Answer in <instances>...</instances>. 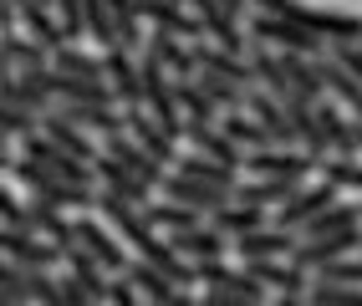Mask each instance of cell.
<instances>
[{"mask_svg":"<svg viewBox=\"0 0 362 306\" xmlns=\"http://www.w3.org/2000/svg\"><path fill=\"white\" fill-rule=\"evenodd\" d=\"M158 194H163V199H174V204H184V209H194V215H204V220H214L220 209L235 204L230 189H220V184H199V179L174 174V169H168V179H163V189H158Z\"/></svg>","mask_w":362,"mask_h":306,"instance_id":"obj_3","label":"cell"},{"mask_svg":"<svg viewBox=\"0 0 362 306\" xmlns=\"http://www.w3.org/2000/svg\"><path fill=\"white\" fill-rule=\"evenodd\" d=\"M250 6H255L260 16H291V11L301 6V0H250Z\"/></svg>","mask_w":362,"mask_h":306,"instance_id":"obj_44","label":"cell"},{"mask_svg":"<svg viewBox=\"0 0 362 306\" xmlns=\"http://www.w3.org/2000/svg\"><path fill=\"white\" fill-rule=\"evenodd\" d=\"M128 281L143 291V301H174V296H179V286H174L158 266H148V261H133V266H128Z\"/></svg>","mask_w":362,"mask_h":306,"instance_id":"obj_34","label":"cell"},{"mask_svg":"<svg viewBox=\"0 0 362 306\" xmlns=\"http://www.w3.org/2000/svg\"><path fill=\"white\" fill-rule=\"evenodd\" d=\"M66 276L77 281V286H82L92 301H103V306H107V296H112V281H117V276H107V266L98 261V255H87L82 245H77V250H66Z\"/></svg>","mask_w":362,"mask_h":306,"instance_id":"obj_20","label":"cell"},{"mask_svg":"<svg viewBox=\"0 0 362 306\" xmlns=\"http://www.w3.org/2000/svg\"><path fill=\"white\" fill-rule=\"evenodd\" d=\"M337 194H342L337 184H306V189H301L291 204H281L276 215H271V225H281V230H301V225H311L317 215H327L332 204H342Z\"/></svg>","mask_w":362,"mask_h":306,"instance_id":"obj_9","label":"cell"},{"mask_svg":"<svg viewBox=\"0 0 362 306\" xmlns=\"http://www.w3.org/2000/svg\"><path fill=\"white\" fill-rule=\"evenodd\" d=\"M31 133H41V117L31 107H11L6 102V143H26Z\"/></svg>","mask_w":362,"mask_h":306,"instance_id":"obj_39","label":"cell"},{"mask_svg":"<svg viewBox=\"0 0 362 306\" xmlns=\"http://www.w3.org/2000/svg\"><path fill=\"white\" fill-rule=\"evenodd\" d=\"M107 306H148V301H143V291L133 286L128 276H117V281H112V296H107Z\"/></svg>","mask_w":362,"mask_h":306,"instance_id":"obj_43","label":"cell"},{"mask_svg":"<svg viewBox=\"0 0 362 306\" xmlns=\"http://www.w3.org/2000/svg\"><path fill=\"white\" fill-rule=\"evenodd\" d=\"M98 179H103V189L107 194H117V199H128V204H138V209H148V194H153V184H143L133 169H123L117 158H98Z\"/></svg>","mask_w":362,"mask_h":306,"instance_id":"obj_21","label":"cell"},{"mask_svg":"<svg viewBox=\"0 0 362 306\" xmlns=\"http://www.w3.org/2000/svg\"><path fill=\"white\" fill-rule=\"evenodd\" d=\"M52 57L41 41L21 36V31H6V72H21V77H36V72H52Z\"/></svg>","mask_w":362,"mask_h":306,"instance_id":"obj_22","label":"cell"},{"mask_svg":"<svg viewBox=\"0 0 362 306\" xmlns=\"http://www.w3.org/2000/svg\"><path fill=\"white\" fill-rule=\"evenodd\" d=\"M143 215H148V225H163V230H194V225H204V215H194V209H184L174 199H158V204L143 209Z\"/></svg>","mask_w":362,"mask_h":306,"instance_id":"obj_35","label":"cell"},{"mask_svg":"<svg viewBox=\"0 0 362 306\" xmlns=\"http://www.w3.org/2000/svg\"><path fill=\"white\" fill-rule=\"evenodd\" d=\"M220 128L230 133V143H235V148H245V153H260V148H276V138L265 133V128L255 123L250 112H225V117H220Z\"/></svg>","mask_w":362,"mask_h":306,"instance_id":"obj_27","label":"cell"},{"mask_svg":"<svg viewBox=\"0 0 362 306\" xmlns=\"http://www.w3.org/2000/svg\"><path fill=\"white\" fill-rule=\"evenodd\" d=\"M220 6H225L230 16H240V20H250V0H220Z\"/></svg>","mask_w":362,"mask_h":306,"instance_id":"obj_46","label":"cell"},{"mask_svg":"<svg viewBox=\"0 0 362 306\" xmlns=\"http://www.w3.org/2000/svg\"><path fill=\"white\" fill-rule=\"evenodd\" d=\"M41 133L52 138V143H62L66 153H77L82 163H92V169H98V158H103V148H98V143H87V133H82L77 123H66V117H62L57 107H52V112L41 117Z\"/></svg>","mask_w":362,"mask_h":306,"instance_id":"obj_23","label":"cell"},{"mask_svg":"<svg viewBox=\"0 0 362 306\" xmlns=\"http://www.w3.org/2000/svg\"><path fill=\"white\" fill-rule=\"evenodd\" d=\"M209 225L220 230L225 240H240V235H255V230H265V225H271V215H265V209H245V204H230V209H220V215H214Z\"/></svg>","mask_w":362,"mask_h":306,"instance_id":"obj_30","label":"cell"},{"mask_svg":"<svg viewBox=\"0 0 362 306\" xmlns=\"http://www.w3.org/2000/svg\"><path fill=\"white\" fill-rule=\"evenodd\" d=\"M174 98H179V107H184V117H194V123H220V102L209 98V92L194 82V77H184V82H174Z\"/></svg>","mask_w":362,"mask_h":306,"instance_id":"obj_28","label":"cell"},{"mask_svg":"<svg viewBox=\"0 0 362 306\" xmlns=\"http://www.w3.org/2000/svg\"><path fill=\"white\" fill-rule=\"evenodd\" d=\"M41 6H52V11H57V0H41Z\"/></svg>","mask_w":362,"mask_h":306,"instance_id":"obj_48","label":"cell"},{"mask_svg":"<svg viewBox=\"0 0 362 306\" xmlns=\"http://www.w3.org/2000/svg\"><path fill=\"white\" fill-rule=\"evenodd\" d=\"M62 291H66V306H103V301H92V296H87L71 276H62Z\"/></svg>","mask_w":362,"mask_h":306,"instance_id":"obj_45","label":"cell"},{"mask_svg":"<svg viewBox=\"0 0 362 306\" xmlns=\"http://www.w3.org/2000/svg\"><path fill=\"white\" fill-rule=\"evenodd\" d=\"M31 215H36V230H41L52 245H62V250H77V225L66 220V209L46 204V199H31Z\"/></svg>","mask_w":362,"mask_h":306,"instance_id":"obj_26","label":"cell"},{"mask_svg":"<svg viewBox=\"0 0 362 306\" xmlns=\"http://www.w3.org/2000/svg\"><path fill=\"white\" fill-rule=\"evenodd\" d=\"M327 61H337L342 72H352V77L362 82V41H337V46H327Z\"/></svg>","mask_w":362,"mask_h":306,"instance_id":"obj_41","label":"cell"},{"mask_svg":"<svg viewBox=\"0 0 362 306\" xmlns=\"http://www.w3.org/2000/svg\"><path fill=\"white\" fill-rule=\"evenodd\" d=\"M291 20H296V26H306V31H317L327 46H337V41H362V20H357V16H347V11L296 6V11H291Z\"/></svg>","mask_w":362,"mask_h":306,"instance_id":"obj_10","label":"cell"},{"mask_svg":"<svg viewBox=\"0 0 362 306\" xmlns=\"http://www.w3.org/2000/svg\"><path fill=\"white\" fill-rule=\"evenodd\" d=\"M103 61H107V82L117 92V102H123V107H143V61L133 52H123V46L103 52Z\"/></svg>","mask_w":362,"mask_h":306,"instance_id":"obj_19","label":"cell"},{"mask_svg":"<svg viewBox=\"0 0 362 306\" xmlns=\"http://www.w3.org/2000/svg\"><path fill=\"white\" fill-rule=\"evenodd\" d=\"M71 225H77V245H82L87 255H98V261L107 266V276H128V266H133V261H128L123 240H117V235H112L107 225H98L92 215H77Z\"/></svg>","mask_w":362,"mask_h":306,"instance_id":"obj_7","label":"cell"},{"mask_svg":"<svg viewBox=\"0 0 362 306\" xmlns=\"http://www.w3.org/2000/svg\"><path fill=\"white\" fill-rule=\"evenodd\" d=\"M52 66L57 72H66V77H87V82H107V61L103 57H87L82 46H62V52L52 57Z\"/></svg>","mask_w":362,"mask_h":306,"instance_id":"obj_32","label":"cell"},{"mask_svg":"<svg viewBox=\"0 0 362 306\" xmlns=\"http://www.w3.org/2000/svg\"><path fill=\"white\" fill-rule=\"evenodd\" d=\"M11 148H21L26 158H36L41 169H52V174H57V179H66V184H82V189H87L92 179H98V169H92V163H82L77 153H66V148H62V143H52L46 133H31L26 143H11Z\"/></svg>","mask_w":362,"mask_h":306,"instance_id":"obj_4","label":"cell"},{"mask_svg":"<svg viewBox=\"0 0 362 306\" xmlns=\"http://www.w3.org/2000/svg\"><path fill=\"white\" fill-rule=\"evenodd\" d=\"M296 250H301V235H296V230H281V225H265V230H255V235L230 240V255H235V261H291Z\"/></svg>","mask_w":362,"mask_h":306,"instance_id":"obj_6","label":"cell"},{"mask_svg":"<svg viewBox=\"0 0 362 306\" xmlns=\"http://www.w3.org/2000/svg\"><path fill=\"white\" fill-rule=\"evenodd\" d=\"M6 179L11 184H26L31 199H46V204H57V209H77V215L98 209V189H82V184L57 179L52 169H41V163L26 158L21 148H6Z\"/></svg>","mask_w":362,"mask_h":306,"instance_id":"obj_1","label":"cell"},{"mask_svg":"<svg viewBox=\"0 0 362 306\" xmlns=\"http://www.w3.org/2000/svg\"><path fill=\"white\" fill-rule=\"evenodd\" d=\"M357 250H362V230H342V235H322V240H301V250L291 261L301 271H317V266H332V261H347Z\"/></svg>","mask_w":362,"mask_h":306,"instance_id":"obj_17","label":"cell"},{"mask_svg":"<svg viewBox=\"0 0 362 306\" xmlns=\"http://www.w3.org/2000/svg\"><path fill=\"white\" fill-rule=\"evenodd\" d=\"M174 174H189V179H199V184H220V189H235V169H225V163H214V158H204V153H179V163H174Z\"/></svg>","mask_w":362,"mask_h":306,"instance_id":"obj_29","label":"cell"},{"mask_svg":"<svg viewBox=\"0 0 362 306\" xmlns=\"http://www.w3.org/2000/svg\"><path fill=\"white\" fill-rule=\"evenodd\" d=\"M322 179L347 194H362V163H352V158H322Z\"/></svg>","mask_w":362,"mask_h":306,"instance_id":"obj_37","label":"cell"},{"mask_svg":"<svg viewBox=\"0 0 362 306\" xmlns=\"http://www.w3.org/2000/svg\"><path fill=\"white\" fill-rule=\"evenodd\" d=\"M128 133H133L138 143H143V148H148V153L163 163V169H174V163H179V138L168 133V128L158 123V117H153L148 107H128Z\"/></svg>","mask_w":362,"mask_h":306,"instance_id":"obj_15","label":"cell"},{"mask_svg":"<svg viewBox=\"0 0 362 306\" xmlns=\"http://www.w3.org/2000/svg\"><path fill=\"white\" fill-rule=\"evenodd\" d=\"M189 11L199 16V26H204V41H209V46H220V52H235V57H245V52H250V31H245V20L230 16L220 0H189Z\"/></svg>","mask_w":362,"mask_h":306,"instance_id":"obj_2","label":"cell"},{"mask_svg":"<svg viewBox=\"0 0 362 306\" xmlns=\"http://www.w3.org/2000/svg\"><path fill=\"white\" fill-rule=\"evenodd\" d=\"M184 138H189V148H194V153L225 163V169H235V174L245 169V148H235L230 133H225L220 123H194V117H189V123H184Z\"/></svg>","mask_w":362,"mask_h":306,"instance_id":"obj_13","label":"cell"},{"mask_svg":"<svg viewBox=\"0 0 362 306\" xmlns=\"http://www.w3.org/2000/svg\"><path fill=\"white\" fill-rule=\"evenodd\" d=\"M0 209H6V230H36V215H31V204H21L11 184H6V199H0Z\"/></svg>","mask_w":362,"mask_h":306,"instance_id":"obj_42","label":"cell"},{"mask_svg":"<svg viewBox=\"0 0 362 306\" xmlns=\"http://www.w3.org/2000/svg\"><path fill=\"white\" fill-rule=\"evenodd\" d=\"M57 112L66 123H77L82 133H103V138L128 133V107H117V102H62Z\"/></svg>","mask_w":362,"mask_h":306,"instance_id":"obj_11","label":"cell"},{"mask_svg":"<svg viewBox=\"0 0 362 306\" xmlns=\"http://www.w3.org/2000/svg\"><path fill=\"white\" fill-rule=\"evenodd\" d=\"M271 306H322V301H311V296H276Z\"/></svg>","mask_w":362,"mask_h":306,"instance_id":"obj_47","label":"cell"},{"mask_svg":"<svg viewBox=\"0 0 362 306\" xmlns=\"http://www.w3.org/2000/svg\"><path fill=\"white\" fill-rule=\"evenodd\" d=\"M0 286H6V306H36V291H31V271L6 261V271H0Z\"/></svg>","mask_w":362,"mask_h":306,"instance_id":"obj_36","label":"cell"},{"mask_svg":"<svg viewBox=\"0 0 362 306\" xmlns=\"http://www.w3.org/2000/svg\"><path fill=\"white\" fill-rule=\"evenodd\" d=\"M214 102H220V112H245V102H250V87H240V82H230V77H220V72H204L199 66V77H194Z\"/></svg>","mask_w":362,"mask_h":306,"instance_id":"obj_31","label":"cell"},{"mask_svg":"<svg viewBox=\"0 0 362 306\" xmlns=\"http://www.w3.org/2000/svg\"><path fill=\"white\" fill-rule=\"evenodd\" d=\"M281 66H286V77H291V87L301 92V98H311V102H327V98H332V92H327V77H322V61L281 52Z\"/></svg>","mask_w":362,"mask_h":306,"instance_id":"obj_24","label":"cell"},{"mask_svg":"<svg viewBox=\"0 0 362 306\" xmlns=\"http://www.w3.org/2000/svg\"><path fill=\"white\" fill-rule=\"evenodd\" d=\"M306 296L322 306H362V286H322V281H311Z\"/></svg>","mask_w":362,"mask_h":306,"instance_id":"obj_40","label":"cell"},{"mask_svg":"<svg viewBox=\"0 0 362 306\" xmlns=\"http://www.w3.org/2000/svg\"><path fill=\"white\" fill-rule=\"evenodd\" d=\"M245 174L250 179H311L322 174V158H311L306 148H260V153H245Z\"/></svg>","mask_w":362,"mask_h":306,"instance_id":"obj_5","label":"cell"},{"mask_svg":"<svg viewBox=\"0 0 362 306\" xmlns=\"http://www.w3.org/2000/svg\"><path fill=\"white\" fill-rule=\"evenodd\" d=\"M240 266H245L271 296H306L311 291V271H301L296 261H286V266L281 261H240Z\"/></svg>","mask_w":362,"mask_h":306,"instance_id":"obj_16","label":"cell"},{"mask_svg":"<svg viewBox=\"0 0 362 306\" xmlns=\"http://www.w3.org/2000/svg\"><path fill=\"white\" fill-rule=\"evenodd\" d=\"M103 153L107 158H117V163H123V169H133L143 184H153V189H163V179H168V169H163V163L148 153V148H143L138 143V138L133 133H117V138H103Z\"/></svg>","mask_w":362,"mask_h":306,"instance_id":"obj_14","label":"cell"},{"mask_svg":"<svg viewBox=\"0 0 362 306\" xmlns=\"http://www.w3.org/2000/svg\"><path fill=\"white\" fill-rule=\"evenodd\" d=\"M306 189V179H250V184H235V204L245 209H265V215H276L281 204H291L296 194Z\"/></svg>","mask_w":362,"mask_h":306,"instance_id":"obj_12","label":"cell"},{"mask_svg":"<svg viewBox=\"0 0 362 306\" xmlns=\"http://www.w3.org/2000/svg\"><path fill=\"white\" fill-rule=\"evenodd\" d=\"M6 261L26 266V271H52L66 261V250L52 245L41 230H6Z\"/></svg>","mask_w":362,"mask_h":306,"instance_id":"obj_8","label":"cell"},{"mask_svg":"<svg viewBox=\"0 0 362 306\" xmlns=\"http://www.w3.org/2000/svg\"><path fill=\"white\" fill-rule=\"evenodd\" d=\"M82 20H87V36L103 46V52H112V46H123V36H117V20L107 11V0H82Z\"/></svg>","mask_w":362,"mask_h":306,"instance_id":"obj_33","label":"cell"},{"mask_svg":"<svg viewBox=\"0 0 362 306\" xmlns=\"http://www.w3.org/2000/svg\"><path fill=\"white\" fill-rule=\"evenodd\" d=\"M357 209H362V199H357Z\"/></svg>","mask_w":362,"mask_h":306,"instance_id":"obj_49","label":"cell"},{"mask_svg":"<svg viewBox=\"0 0 362 306\" xmlns=\"http://www.w3.org/2000/svg\"><path fill=\"white\" fill-rule=\"evenodd\" d=\"M168 245H174L184 261H194V266H199V261H225V255H230V240H225L209 220L194 225V230H168Z\"/></svg>","mask_w":362,"mask_h":306,"instance_id":"obj_18","label":"cell"},{"mask_svg":"<svg viewBox=\"0 0 362 306\" xmlns=\"http://www.w3.org/2000/svg\"><path fill=\"white\" fill-rule=\"evenodd\" d=\"M311 281H322V286H362V261H332V266H317Z\"/></svg>","mask_w":362,"mask_h":306,"instance_id":"obj_38","label":"cell"},{"mask_svg":"<svg viewBox=\"0 0 362 306\" xmlns=\"http://www.w3.org/2000/svg\"><path fill=\"white\" fill-rule=\"evenodd\" d=\"M6 102L11 107H31L36 117H46L52 112V92H46V82H41V72L36 77H21V72H6Z\"/></svg>","mask_w":362,"mask_h":306,"instance_id":"obj_25","label":"cell"}]
</instances>
